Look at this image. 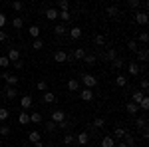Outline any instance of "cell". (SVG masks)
I'll return each instance as SVG.
<instances>
[{"instance_id": "cell-13", "label": "cell", "mask_w": 149, "mask_h": 147, "mask_svg": "<svg viewBox=\"0 0 149 147\" xmlns=\"http://www.w3.org/2000/svg\"><path fill=\"white\" fill-rule=\"evenodd\" d=\"M81 34H84V32H81V28H80V26H74V28L70 30V38H72V40H80Z\"/></svg>"}, {"instance_id": "cell-8", "label": "cell", "mask_w": 149, "mask_h": 147, "mask_svg": "<svg viewBox=\"0 0 149 147\" xmlns=\"http://www.w3.org/2000/svg\"><path fill=\"white\" fill-rule=\"evenodd\" d=\"M147 12H135V24H141V26H145L147 24Z\"/></svg>"}, {"instance_id": "cell-57", "label": "cell", "mask_w": 149, "mask_h": 147, "mask_svg": "<svg viewBox=\"0 0 149 147\" xmlns=\"http://www.w3.org/2000/svg\"><path fill=\"white\" fill-rule=\"evenodd\" d=\"M115 147H127V145L123 143V141H119V143H115Z\"/></svg>"}, {"instance_id": "cell-9", "label": "cell", "mask_w": 149, "mask_h": 147, "mask_svg": "<svg viewBox=\"0 0 149 147\" xmlns=\"http://www.w3.org/2000/svg\"><path fill=\"white\" fill-rule=\"evenodd\" d=\"M125 133H127V131H125V127L117 125V127L113 129V135H111V137H113V139H119V141H121V139L125 137Z\"/></svg>"}, {"instance_id": "cell-34", "label": "cell", "mask_w": 149, "mask_h": 147, "mask_svg": "<svg viewBox=\"0 0 149 147\" xmlns=\"http://www.w3.org/2000/svg\"><path fill=\"white\" fill-rule=\"evenodd\" d=\"M84 62H86L88 66H95V62H97V58L93 56V54H86V58H84Z\"/></svg>"}, {"instance_id": "cell-20", "label": "cell", "mask_w": 149, "mask_h": 147, "mask_svg": "<svg viewBox=\"0 0 149 147\" xmlns=\"http://www.w3.org/2000/svg\"><path fill=\"white\" fill-rule=\"evenodd\" d=\"M28 141H30V143H38V141H42L40 131H30V133H28Z\"/></svg>"}, {"instance_id": "cell-10", "label": "cell", "mask_w": 149, "mask_h": 147, "mask_svg": "<svg viewBox=\"0 0 149 147\" xmlns=\"http://www.w3.org/2000/svg\"><path fill=\"white\" fill-rule=\"evenodd\" d=\"M42 100H44V102L46 103H54L58 100L56 98V93H54V91H50V90H46L44 91V93H42Z\"/></svg>"}, {"instance_id": "cell-30", "label": "cell", "mask_w": 149, "mask_h": 147, "mask_svg": "<svg viewBox=\"0 0 149 147\" xmlns=\"http://www.w3.org/2000/svg\"><path fill=\"white\" fill-rule=\"evenodd\" d=\"M125 84H127V78L123 76V74H119V76L115 78V86H117V88H123Z\"/></svg>"}, {"instance_id": "cell-53", "label": "cell", "mask_w": 149, "mask_h": 147, "mask_svg": "<svg viewBox=\"0 0 149 147\" xmlns=\"http://www.w3.org/2000/svg\"><path fill=\"white\" fill-rule=\"evenodd\" d=\"M139 40H141V42H143V44H145V42H147V40H149L147 32H141V34H139Z\"/></svg>"}, {"instance_id": "cell-21", "label": "cell", "mask_w": 149, "mask_h": 147, "mask_svg": "<svg viewBox=\"0 0 149 147\" xmlns=\"http://www.w3.org/2000/svg\"><path fill=\"white\" fill-rule=\"evenodd\" d=\"M143 98H145V93H143V91H133V95H131V102L135 103V105H139V102H141V100H143Z\"/></svg>"}, {"instance_id": "cell-44", "label": "cell", "mask_w": 149, "mask_h": 147, "mask_svg": "<svg viewBox=\"0 0 149 147\" xmlns=\"http://www.w3.org/2000/svg\"><path fill=\"white\" fill-rule=\"evenodd\" d=\"M32 48H34V50H42V48H44V42H42V38L34 40V42H32Z\"/></svg>"}, {"instance_id": "cell-54", "label": "cell", "mask_w": 149, "mask_h": 147, "mask_svg": "<svg viewBox=\"0 0 149 147\" xmlns=\"http://www.w3.org/2000/svg\"><path fill=\"white\" fill-rule=\"evenodd\" d=\"M12 66H14V68H18V70H20V68H22V66H24V62H22V60H18V62H14Z\"/></svg>"}, {"instance_id": "cell-50", "label": "cell", "mask_w": 149, "mask_h": 147, "mask_svg": "<svg viewBox=\"0 0 149 147\" xmlns=\"http://www.w3.org/2000/svg\"><path fill=\"white\" fill-rule=\"evenodd\" d=\"M4 26H6V14H4V12H0V30H2Z\"/></svg>"}, {"instance_id": "cell-32", "label": "cell", "mask_w": 149, "mask_h": 147, "mask_svg": "<svg viewBox=\"0 0 149 147\" xmlns=\"http://www.w3.org/2000/svg\"><path fill=\"white\" fill-rule=\"evenodd\" d=\"M12 26H14L16 30H20V28L24 26V18H22V16H16V18L12 20Z\"/></svg>"}, {"instance_id": "cell-36", "label": "cell", "mask_w": 149, "mask_h": 147, "mask_svg": "<svg viewBox=\"0 0 149 147\" xmlns=\"http://www.w3.org/2000/svg\"><path fill=\"white\" fill-rule=\"evenodd\" d=\"M16 95H18L16 88H10V86H8V88H6V98H8V100H14Z\"/></svg>"}, {"instance_id": "cell-11", "label": "cell", "mask_w": 149, "mask_h": 147, "mask_svg": "<svg viewBox=\"0 0 149 147\" xmlns=\"http://www.w3.org/2000/svg\"><path fill=\"white\" fill-rule=\"evenodd\" d=\"M127 70H129L131 76H137L139 72H141V66H139L137 62H129V64H127Z\"/></svg>"}, {"instance_id": "cell-38", "label": "cell", "mask_w": 149, "mask_h": 147, "mask_svg": "<svg viewBox=\"0 0 149 147\" xmlns=\"http://www.w3.org/2000/svg\"><path fill=\"white\" fill-rule=\"evenodd\" d=\"M64 143H66V145H74V143H76V137L72 135V133H66V135H64Z\"/></svg>"}, {"instance_id": "cell-49", "label": "cell", "mask_w": 149, "mask_h": 147, "mask_svg": "<svg viewBox=\"0 0 149 147\" xmlns=\"http://www.w3.org/2000/svg\"><path fill=\"white\" fill-rule=\"evenodd\" d=\"M127 48H129L131 52H137V42H135V40H129V42H127Z\"/></svg>"}, {"instance_id": "cell-56", "label": "cell", "mask_w": 149, "mask_h": 147, "mask_svg": "<svg viewBox=\"0 0 149 147\" xmlns=\"http://www.w3.org/2000/svg\"><path fill=\"white\" fill-rule=\"evenodd\" d=\"M141 135H143V139H147L149 137V129H141Z\"/></svg>"}, {"instance_id": "cell-25", "label": "cell", "mask_w": 149, "mask_h": 147, "mask_svg": "<svg viewBox=\"0 0 149 147\" xmlns=\"http://www.w3.org/2000/svg\"><path fill=\"white\" fill-rule=\"evenodd\" d=\"M58 18L62 22H68V20H72V14H70V10H62V12H58Z\"/></svg>"}, {"instance_id": "cell-31", "label": "cell", "mask_w": 149, "mask_h": 147, "mask_svg": "<svg viewBox=\"0 0 149 147\" xmlns=\"http://www.w3.org/2000/svg\"><path fill=\"white\" fill-rule=\"evenodd\" d=\"M30 121H32V123H42V113L40 111L30 113Z\"/></svg>"}, {"instance_id": "cell-27", "label": "cell", "mask_w": 149, "mask_h": 147, "mask_svg": "<svg viewBox=\"0 0 149 147\" xmlns=\"http://www.w3.org/2000/svg\"><path fill=\"white\" fill-rule=\"evenodd\" d=\"M103 125H105V119H103V117H95V119H93V123L90 125V127H95V129H102Z\"/></svg>"}, {"instance_id": "cell-16", "label": "cell", "mask_w": 149, "mask_h": 147, "mask_svg": "<svg viewBox=\"0 0 149 147\" xmlns=\"http://www.w3.org/2000/svg\"><path fill=\"white\" fill-rule=\"evenodd\" d=\"M84 58H86V50L84 48H76L72 52V60H84Z\"/></svg>"}, {"instance_id": "cell-37", "label": "cell", "mask_w": 149, "mask_h": 147, "mask_svg": "<svg viewBox=\"0 0 149 147\" xmlns=\"http://www.w3.org/2000/svg\"><path fill=\"white\" fill-rule=\"evenodd\" d=\"M139 109H141V111H147V109H149V98H147V95L139 102Z\"/></svg>"}, {"instance_id": "cell-33", "label": "cell", "mask_w": 149, "mask_h": 147, "mask_svg": "<svg viewBox=\"0 0 149 147\" xmlns=\"http://www.w3.org/2000/svg\"><path fill=\"white\" fill-rule=\"evenodd\" d=\"M54 32H56V36H58V38H60V36H64V34H66V26H64L62 22H60V24H56Z\"/></svg>"}, {"instance_id": "cell-41", "label": "cell", "mask_w": 149, "mask_h": 147, "mask_svg": "<svg viewBox=\"0 0 149 147\" xmlns=\"http://www.w3.org/2000/svg\"><path fill=\"white\" fill-rule=\"evenodd\" d=\"M36 88H38V90H40L42 93H44V91L48 90V82H46V79H40V82L36 84Z\"/></svg>"}, {"instance_id": "cell-1", "label": "cell", "mask_w": 149, "mask_h": 147, "mask_svg": "<svg viewBox=\"0 0 149 147\" xmlns=\"http://www.w3.org/2000/svg\"><path fill=\"white\" fill-rule=\"evenodd\" d=\"M81 82H84L86 90H93V88L97 86V78L92 76V74H84V76H81Z\"/></svg>"}, {"instance_id": "cell-18", "label": "cell", "mask_w": 149, "mask_h": 147, "mask_svg": "<svg viewBox=\"0 0 149 147\" xmlns=\"http://www.w3.org/2000/svg\"><path fill=\"white\" fill-rule=\"evenodd\" d=\"M100 145H102V147H115V139L111 135H105L102 139V143H100Z\"/></svg>"}, {"instance_id": "cell-23", "label": "cell", "mask_w": 149, "mask_h": 147, "mask_svg": "<svg viewBox=\"0 0 149 147\" xmlns=\"http://www.w3.org/2000/svg\"><path fill=\"white\" fill-rule=\"evenodd\" d=\"M121 141H123L127 147H135V137L131 135V133H125V137H123Z\"/></svg>"}, {"instance_id": "cell-51", "label": "cell", "mask_w": 149, "mask_h": 147, "mask_svg": "<svg viewBox=\"0 0 149 147\" xmlns=\"http://www.w3.org/2000/svg\"><path fill=\"white\" fill-rule=\"evenodd\" d=\"M12 8L14 10H24V2H12Z\"/></svg>"}, {"instance_id": "cell-6", "label": "cell", "mask_w": 149, "mask_h": 147, "mask_svg": "<svg viewBox=\"0 0 149 147\" xmlns=\"http://www.w3.org/2000/svg\"><path fill=\"white\" fill-rule=\"evenodd\" d=\"M6 58H8V62H10V64H14V62H18V60H20V52H18L16 48H10Z\"/></svg>"}, {"instance_id": "cell-19", "label": "cell", "mask_w": 149, "mask_h": 147, "mask_svg": "<svg viewBox=\"0 0 149 147\" xmlns=\"http://www.w3.org/2000/svg\"><path fill=\"white\" fill-rule=\"evenodd\" d=\"M115 58H117V52H115L113 48H109V50L103 54V60H105V62H113Z\"/></svg>"}, {"instance_id": "cell-5", "label": "cell", "mask_w": 149, "mask_h": 147, "mask_svg": "<svg viewBox=\"0 0 149 147\" xmlns=\"http://www.w3.org/2000/svg\"><path fill=\"white\" fill-rule=\"evenodd\" d=\"M32 103H34L32 95H22V100H20V105H22L24 111H26V109H30V107H32Z\"/></svg>"}, {"instance_id": "cell-29", "label": "cell", "mask_w": 149, "mask_h": 147, "mask_svg": "<svg viewBox=\"0 0 149 147\" xmlns=\"http://www.w3.org/2000/svg\"><path fill=\"white\" fill-rule=\"evenodd\" d=\"M44 127H46L48 133H54V131H58V123H54V121H46V123H44Z\"/></svg>"}, {"instance_id": "cell-17", "label": "cell", "mask_w": 149, "mask_h": 147, "mask_svg": "<svg viewBox=\"0 0 149 147\" xmlns=\"http://www.w3.org/2000/svg\"><path fill=\"white\" fill-rule=\"evenodd\" d=\"M44 16H46L48 20H58V10L56 8H46L44 10Z\"/></svg>"}, {"instance_id": "cell-12", "label": "cell", "mask_w": 149, "mask_h": 147, "mask_svg": "<svg viewBox=\"0 0 149 147\" xmlns=\"http://www.w3.org/2000/svg\"><path fill=\"white\" fill-rule=\"evenodd\" d=\"M125 111L129 113V115H137V111H139V105H135L133 102H127V103H125Z\"/></svg>"}, {"instance_id": "cell-52", "label": "cell", "mask_w": 149, "mask_h": 147, "mask_svg": "<svg viewBox=\"0 0 149 147\" xmlns=\"http://www.w3.org/2000/svg\"><path fill=\"white\" fill-rule=\"evenodd\" d=\"M147 88H149V82L147 79H141V90H143V93L147 91Z\"/></svg>"}, {"instance_id": "cell-22", "label": "cell", "mask_w": 149, "mask_h": 147, "mask_svg": "<svg viewBox=\"0 0 149 147\" xmlns=\"http://www.w3.org/2000/svg\"><path fill=\"white\" fill-rule=\"evenodd\" d=\"M18 123H22V125H28V123H30V113H26V111H20V115H18Z\"/></svg>"}, {"instance_id": "cell-3", "label": "cell", "mask_w": 149, "mask_h": 147, "mask_svg": "<svg viewBox=\"0 0 149 147\" xmlns=\"http://www.w3.org/2000/svg\"><path fill=\"white\" fill-rule=\"evenodd\" d=\"M64 119H66V111H62V109L52 111V119H50V121H54V123H62Z\"/></svg>"}, {"instance_id": "cell-48", "label": "cell", "mask_w": 149, "mask_h": 147, "mask_svg": "<svg viewBox=\"0 0 149 147\" xmlns=\"http://www.w3.org/2000/svg\"><path fill=\"white\" fill-rule=\"evenodd\" d=\"M8 66H10L8 58H6V56H0V68H8Z\"/></svg>"}, {"instance_id": "cell-55", "label": "cell", "mask_w": 149, "mask_h": 147, "mask_svg": "<svg viewBox=\"0 0 149 147\" xmlns=\"http://www.w3.org/2000/svg\"><path fill=\"white\" fill-rule=\"evenodd\" d=\"M6 38H8V34H6V32H2V30H0V42H4V40H6Z\"/></svg>"}, {"instance_id": "cell-24", "label": "cell", "mask_w": 149, "mask_h": 147, "mask_svg": "<svg viewBox=\"0 0 149 147\" xmlns=\"http://www.w3.org/2000/svg\"><path fill=\"white\" fill-rule=\"evenodd\" d=\"M105 14H107L109 18H115V16L119 14V8H117V6H107V8H105Z\"/></svg>"}, {"instance_id": "cell-45", "label": "cell", "mask_w": 149, "mask_h": 147, "mask_svg": "<svg viewBox=\"0 0 149 147\" xmlns=\"http://www.w3.org/2000/svg\"><path fill=\"white\" fill-rule=\"evenodd\" d=\"M8 115H10V111H8L6 107H0V121H4V119H8Z\"/></svg>"}, {"instance_id": "cell-7", "label": "cell", "mask_w": 149, "mask_h": 147, "mask_svg": "<svg viewBox=\"0 0 149 147\" xmlns=\"http://www.w3.org/2000/svg\"><path fill=\"white\" fill-rule=\"evenodd\" d=\"M2 79H4V82H6L10 88H14V86L18 84V78H16L14 74H2Z\"/></svg>"}, {"instance_id": "cell-42", "label": "cell", "mask_w": 149, "mask_h": 147, "mask_svg": "<svg viewBox=\"0 0 149 147\" xmlns=\"http://www.w3.org/2000/svg\"><path fill=\"white\" fill-rule=\"evenodd\" d=\"M137 58L141 60V62H145V60L149 58V52L145 50V48H143V50H139V52H137Z\"/></svg>"}, {"instance_id": "cell-46", "label": "cell", "mask_w": 149, "mask_h": 147, "mask_svg": "<svg viewBox=\"0 0 149 147\" xmlns=\"http://www.w3.org/2000/svg\"><path fill=\"white\" fill-rule=\"evenodd\" d=\"M93 42H95V44H97V46H103V44H105V36L97 34V36H95V38H93Z\"/></svg>"}, {"instance_id": "cell-43", "label": "cell", "mask_w": 149, "mask_h": 147, "mask_svg": "<svg viewBox=\"0 0 149 147\" xmlns=\"http://www.w3.org/2000/svg\"><path fill=\"white\" fill-rule=\"evenodd\" d=\"M58 8H60V12H62V10H68V8H70V2H68V0H60V2H58ZM58 8H56V10H58Z\"/></svg>"}, {"instance_id": "cell-15", "label": "cell", "mask_w": 149, "mask_h": 147, "mask_svg": "<svg viewBox=\"0 0 149 147\" xmlns=\"http://www.w3.org/2000/svg\"><path fill=\"white\" fill-rule=\"evenodd\" d=\"M28 34L32 36V38H34V40H38V38H40V34H42V30H40V26H30V28H28Z\"/></svg>"}, {"instance_id": "cell-4", "label": "cell", "mask_w": 149, "mask_h": 147, "mask_svg": "<svg viewBox=\"0 0 149 147\" xmlns=\"http://www.w3.org/2000/svg\"><path fill=\"white\" fill-rule=\"evenodd\" d=\"M54 60H56L58 64H64V62H68V54L64 50H56L54 52Z\"/></svg>"}, {"instance_id": "cell-35", "label": "cell", "mask_w": 149, "mask_h": 147, "mask_svg": "<svg viewBox=\"0 0 149 147\" xmlns=\"http://www.w3.org/2000/svg\"><path fill=\"white\" fill-rule=\"evenodd\" d=\"M111 66H113L115 70H121L123 66H125V60H123V58H115V60H113V64H111Z\"/></svg>"}, {"instance_id": "cell-39", "label": "cell", "mask_w": 149, "mask_h": 147, "mask_svg": "<svg viewBox=\"0 0 149 147\" xmlns=\"http://www.w3.org/2000/svg\"><path fill=\"white\" fill-rule=\"evenodd\" d=\"M127 6H129V8H133V10H137L139 6H143V2H141V0H129V2H127Z\"/></svg>"}, {"instance_id": "cell-47", "label": "cell", "mask_w": 149, "mask_h": 147, "mask_svg": "<svg viewBox=\"0 0 149 147\" xmlns=\"http://www.w3.org/2000/svg\"><path fill=\"white\" fill-rule=\"evenodd\" d=\"M6 135H10V127L8 125H2L0 127V137H6Z\"/></svg>"}, {"instance_id": "cell-14", "label": "cell", "mask_w": 149, "mask_h": 147, "mask_svg": "<svg viewBox=\"0 0 149 147\" xmlns=\"http://www.w3.org/2000/svg\"><path fill=\"white\" fill-rule=\"evenodd\" d=\"M80 98L84 100V102H92V100H93V91H92V90H86V88H84V90L80 91Z\"/></svg>"}, {"instance_id": "cell-58", "label": "cell", "mask_w": 149, "mask_h": 147, "mask_svg": "<svg viewBox=\"0 0 149 147\" xmlns=\"http://www.w3.org/2000/svg\"><path fill=\"white\" fill-rule=\"evenodd\" d=\"M34 147H44V143H42V141H38V143H34Z\"/></svg>"}, {"instance_id": "cell-28", "label": "cell", "mask_w": 149, "mask_h": 147, "mask_svg": "<svg viewBox=\"0 0 149 147\" xmlns=\"http://www.w3.org/2000/svg\"><path fill=\"white\" fill-rule=\"evenodd\" d=\"M68 90L70 91H78L80 90V82H78V79H70L68 82Z\"/></svg>"}, {"instance_id": "cell-59", "label": "cell", "mask_w": 149, "mask_h": 147, "mask_svg": "<svg viewBox=\"0 0 149 147\" xmlns=\"http://www.w3.org/2000/svg\"><path fill=\"white\" fill-rule=\"evenodd\" d=\"M0 147H2V137H0Z\"/></svg>"}, {"instance_id": "cell-26", "label": "cell", "mask_w": 149, "mask_h": 147, "mask_svg": "<svg viewBox=\"0 0 149 147\" xmlns=\"http://www.w3.org/2000/svg\"><path fill=\"white\" fill-rule=\"evenodd\" d=\"M135 127L137 129H147V119L145 117H137L135 119Z\"/></svg>"}, {"instance_id": "cell-2", "label": "cell", "mask_w": 149, "mask_h": 147, "mask_svg": "<svg viewBox=\"0 0 149 147\" xmlns=\"http://www.w3.org/2000/svg\"><path fill=\"white\" fill-rule=\"evenodd\" d=\"M90 143V133L88 131H81L76 135V145H88Z\"/></svg>"}, {"instance_id": "cell-40", "label": "cell", "mask_w": 149, "mask_h": 147, "mask_svg": "<svg viewBox=\"0 0 149 147\" xmlns=\"http://www.w3.org/2000/svg\"><path fill=\"white\" fill-rule=\"evenodd\" d=\"M70 127H72V121L70 119H64L62 123H58V129H64V131H68Z\"/></svg>"}]
</instances>
